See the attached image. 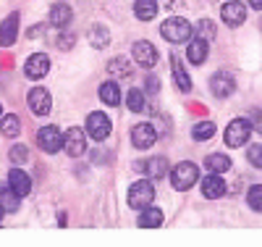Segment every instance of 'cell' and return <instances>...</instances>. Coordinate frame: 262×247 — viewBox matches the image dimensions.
<instances>
[{
  "label": "cell",
  "mask_w": 262,
  "mask_h": 247,
  "mask_svg": "<svg viewBox=\"0 0 262 247\" xmlns=\"http://www.w3.org/2000/svg\"><path fill=\"white\" fill-rule=\"evenodd\" d=\"M160 34H163L168 42L179 45V42H189V40H191V34H194V27L189 24L186 18H181V16H170V18H165V21H163Z\"/></svg>",
  "instance_id": "1"
},
{
  "label": "cell",
  "mask_w": 262,
  "mask_h": 247,
  "mask_svg": "<svg viewBox=\"0 0 262 247\" xmlns=\"http://www.w3.org/2000/svg\"><path fill=\"white\" fill-rule=\"evenodd\" d=\"M196 179H200V168H196L191 161H181L170 168V184L173 189H179V192H186L196 184Z\"/></svg>",
  "instance_id": "2"
},
{
  "label": "cell",
  "mask_w": 262,
  "mask_h": 247,
  "mask_svg": "<svg viewBox=\"0 0 262 247\" xmlns=\"http://www.w3.org/2000/svg\"><path fill=\"white\" fill-rule=\"evenodd\" d=\"M152 200H155V187H152V182H147V179H139V182H134L128 187V205L134 211L152 205Z\"/></svg>",
  "instance_id": "3"
},
{
  "label": "cell",
  "mask_w": 262,
  "mask_h": 247,
  "mask_svg": "<svg viewBox=\"0 0 262 247\" xmlns=\"http://www.w3.org/2000/svg\"><path fill=\"white\" fill-rule=\"evenodd\" d=\"M249 137H252V124H249V119H233V121L226 126V145H228V147H244Z\"/></svg>",
  "instance_id": "4"
},
{
  "label": "cell",
  "mask_w": 262,
  "mask_h": 247,
  "mask_svg": "<svg viewBox=\"0 0 262 247\" xmlns=\"http://www.w3.org/2000/svg\"><path fill=\"white\" fill-rule=\"evenodd\" d=\"M27 103H29V110H32L34 116H48V113H50V105H53L50 92H48L45 87H34V89H29Z\"/></svg>",
  "instance_id": "5"
},
{
  "label": "cell",
  "mask_w": 262,
  "mask_h": 247,
  "mask_svg": "<svg viewBox=\"0 0 262 247\" xmlns=\"http://www.w3.org/2000/svg\"><path fill=\"white\" fill-rule=\"evenodd\" d=\"M37 145L45 153H58L63 147V131L58 126H42L37 131Z\"/></svg>",
  "instance_id": "6"
},
{
  "label": "cell",
  "mask_w": 262,
  "mask_h": 247,
  "mask_svg": "<svg viewBox=\"0 0 262 247\" xmlns=\"http://www.w3.org/2000/svg\"><path fill=\"white\" fill-rule=\"evenodd\" d=\"M63 150L71 155V158H79V155H84V150H86V131H81V129H69L63 134Z\"/></svg>",
  "instance_id": "7"
},
{
  "label": "cell",
  "mask_w": 262,
  "mask_h": 247,
  "mask_svg": "<svg viewBox=\"0 0 262 247\" xmlns=\"http://www.w3.org/2000/svg\"><path fill=\"white\" fill-rule=\"evenodd\" d=\"M158 142V131L152 124H137L134 129H131V145H134L137 150H147Z\"/></svg>",
  "instance_id": "8"
},
{
  "label": "cell",
  "mask_w": 262,
  "mask_h": 247,
  "mask_svg": "<svg viewBox=\"0 0 262 247\" xmlns=\"http://www.w3.org/2000/svg\"><path fill=\"white\" fill-rule=\"evenodd\" d=\"M86 134L97 142L107 140L111 137V119L105 113H90V119H86Z\"/></svg>",
  "instance_id": "9"
},
{
  "label": "cell",
  "mask_w": 262,
  "mask_h": 247,
  "mask_svg": "<svg viewBox=\"0 0 262 247\" xmlns=\"http://www.w3.org/2000/svg\"><path fill=\"white\" fill-rule=\"evenodd\" d=\"M131 53H134V61L142 66V69H152V66L158 63V50H155V45L147 42V40L134 42V48H131Z\"/></svg>",
  "instance_id": "10"
},
{
  "label": "cell",
  "mask_w": 262,
  "mask_h": 247,
  "mask_svg": "<svg viewBox=\"0 0 262 247\" xmlns=\"http://www.w3.org/2000/svg\"><path fill=\"white\" fill-rule=\"evenodd\" d=\"M48 71H50V58L45 53H34L24 63V74L29 79H42V77H48Z\"/></svg>",
  "instance_id": "11"
},
{
  "label": "cell",
  "mask_w": 262,
  "mask_h": 247,
  "mask_svg": "<svg viewBox=\"0 0 262 247\" xmlns=\"http://www.w3.org/2000/svg\"><path fill=\"white\" fill-rule=\"evenodd\" d=\"M210 89H212V95H215V98H228V95H233L236 82H233V77H231V74L217 71V74L210 79Z\"/></svg>",
  "instance_id": "12"
},
{
  "label": "cell",
  "mask_w": 262,
  "mask_h": 247,
  "mask_svg": "<svg viewBox=\"0 0 262 247\" xmlns=\"http://www.w3.org/2000/svg\"><path fill=\"white\" fill-rule=\"evenodd\" d=\"M221 16H223V21L228 27H242L244 21H247V6L244 3H226L223 6V11H221Z\"/></svg>",
  "instance_id": "13"
},
{
  "label": "cell",
  "mask_w": 262,
  "mask_h": 247,
  "mask_svg": "<svg viewBox=\"0 0 262 247\" xmlns=\"http://www.w3.org/2000/svg\"><path fill=\"white\" fill-rule=\"evenodd\" d=\"M207 55H210V45H207V40H205V37H196V40H191V42H189V50H186L189 63L200 66V63H205V61H207Z\"/></svg>",
  "instance_id": "14"
},
{
  "label": "cell",
  "mask_w": 262,
  "mask_h": 247,
  "mask_svg": "<svg viewBox=\"0 0 262 247\" xmlns=\"http://www.w3.org/2000/svg\"><path fill=\"white\" fill-rule=\"evenodd\" d=\"M16 34H18V13H11V16H6L3 24H0V48L13 45Z\"/></svg>",
  "instance_id": "15"
},
{
  "label": "cell",
  "mask_w": 262,
  "mask_h": 247,
  "mask_svg": "<svg viewBox=\"0 0 262 247\" xmlns=\"http://www.w3.org/2000/svg\"><path fill=\"white\" fill-rule=\"evenodd\" d=\"M8 187L18 195V197H27L29 192H32V179L24 174V171H18V168H13L11 174H8Z\"/></svg>",
  "instance_id": "16"
},
{
  "label": "cell",
  "mask_w": 262,
  "mask_h": 247,
  "mask_svg": "<svg viewBox=\"0 0 262 247\" xmlns=\"http://www.w3.org/2000/svg\"><path fill=\"white\" fill-rule=\"evenodd\" d=\"M202 195L207 197V200H217V197H223L226 195V182L217 174H212V176H205L202 179Z\"/></svg>",
  "instance_id": "17"
},
{
  "label": "cell",
  "mask_w": 262,
  "mask_h": 247,
  "mask_svg": "<svg viewBox=\"0 0 262 247\" xmlns=\"http://www.w3.org/2000/svg\"><path fill=\"white\" fill-rule=\"evenodd\" d=\"M71 8L69 6H66V3H55L53 8H50V24L53 27H58V29H66V27H69L71 24Z\"/></svg>",
  "instance_id": "18"
},
{
  "label": "cell",
  "mask_w": 262,
  "mask_h": 247,
  "mask_svg": "<svg viewBox=\"0 0 262 247\" xmlns=\"http://www.w3.org/2000/svg\"><path fill=\"white\" fill-rule=\"evenodd\" d=\"M134 16L139 21H152L158 16V0H134Z\"/></svg>",
  "instance_id": "19"
},
{
  "label": "cell",
  "mask_w": 262,
  "mask_h": 247,
  "mask_svg": "<svg viewBox=\"0 0 262 247\" xmlns=\"http://www.w3.org/2000/svg\"><path fill=\"white\" fill-rule=\"evenodd\" d=\"M144 174L149 176V179H163L165 174H168V161L163 158V155H155V158H149V161H144Z\"/></svg>",
  "instance_id": "20"
},
{
  "label": "cell",
  "mask_w": 262,
  "mask_h": 247,
  "mask_svg": "<svg viewBox=\"0 0 262 247\" xmlns=\"http://www.w3.org/2000/svg\"><path fill=\"white\" fill-rule=\"evenodd\" d=\"M139 226L142 229H158V226H163V211H158V208H142V216H139Z\"/></svg>",
  "instance_id": "21"
},
{
  "label": "cell",
  "mask_w": 262,
  "mask_h": 247,
  "mask_svg": "<svg viewBox=\"0 0 262 247\" xmlns=\"http://www.w3.org/2000/svg\"><path fill=\"white\" fill-rule=\"evenodd\" d=\"M18 205H21V197L11 187H0V208H3V213H16Z\"/></svg>",
  "instance_id": "22"
},
{
  "label": "cell",
  "mask_w": 262,
  "mask_h": 247,
  "mask_svg": "<svg viewBox=\"0 0 262 247\" xmlns=\"http://www.w3.org/2000/svg\"><path fill=\"white\" fill-rule=\"evenodd\" d=\"M100 100L105 105H118L121 103V87L116 82H105L100 84Z\"/></svg>",
  "instance_id": "23"
},
{
  "label": "cell",
  "mask_w": 262,
  "mask_h": 247,
  "mask_svg": "<svg viewBox=\"0 0 262 247\" xmlns=\"http://www.w3.org/2000/svg\"><path fill=\"white\" fill-rule=\"evenodd\" d=\"M0 131H3V137L13 140L16 134L21 131V121L16 113H6V116H0Z\"/></svg>",
  "instance_id": "24"
},
{
  "label": "cell",
  "mask_w": 262,
  "mask_h": 247,
  "mask_svg": "<svg viewBox=\"0 0 262 247\" xmlns=\"http://www.w3.org/2000/svg\"><path fill=\"white\" fill-rule=\"evenodd\" d=\"M205 166H207L212 174H226V171L231 168V158H228V155H221V153H212V155H207Z\"/></svg>",
  "instance_id": "25"
},
{
  "label": "cell",
  "mask_w": 262,
  "mask_h": 247,
  "mask_svg": "<svg viewBox=\"0 0 262 247\" xmlns=\"http://www.w3.org/2000/svg\"><path fill=\"white\" fill-rule=\"evenodd\" d=\"M173 79H176V87L181 89V92H191V79L184 71V66H181L179 58H173Z\"/></svg>",
  "instance_id": "26"
},
{
  "label": "cell",
  "mask_w": 262,
  "mask_h": 247,
  "mask_svg": "<svg viewBox=\"0 0 262 247\" xmlns=\"http://www.w3.org/2000/svg\"><path fill=\"white\" fill-rule=\"evenodd\" d=\"M107 42H111V32H107L102 24H95L90 29V45L92 48H105Z\"/></svg>",
  "instance_id": "27"
},
{
  "label": "cell",
  "mask_w": 262,
  "mask_h": 247,
  "mask_svg": "<svg viewBox=\"0 0 262 247\" xmlns=\"http://www.w3.org/2000/svg\"><path fill=\"white\" fill-rule=\"evenodd\" d=\"M107 71H111L113 77H121V79H128L131 74H134L126 58H113L111 63H107Z\"/></svg>",
  "instance_id": "28"
},
{
  "label": "cell",
  "mask_w": 262,
  "mask_h": 247,
  "mask_svg": "<svg viewBox=\"0 0 262 247\" xmlns=\"http://www.w3.org/2000/svg\"><path fill=\"white\" fill-rule=\"evenodd\" d=\"M126 105H128V110H134V113H142L144 105H147L142 89H128V95H126Z\"/></svg>",
  "instance_id": "29"
},
{
  "label": "cell",
  "mask_w": 262,
  "mask_h": 247,
  "mask_svg": "<svg viewBox=\"0 0 262 247\" xmlns=\"http://www.w3.org/2000/svg\"><path fill=\"white\" fill-rule=\"evenodd\" d=\"M215 134V124L212 121H200L194 129H191V137L196 140V142H205V140H210Z\"/></svg>",
  "instance_id": "30"
},
{
  "label": "cell",
  "mask_w": 262,
  "mask_h": 247,
  "mask_svg": "<svg viewBox=\"0 0 262 247\" xmlns=\"http://www.w3.org/2000/svg\"><path fill=\"white\" fill-rule=\"evenodd\" d=\"M247 203H249L252 211L262 213V184H254V187L247 192Z\"/></svg>",
  "instance_id": "31"
},
{
  "label": "cell",
  "mask_w": 262,
  "mask_h": 247,
  "mask_svg": "<svg viewBox=\"0 0 262 247\" xmlns=\"http://www.w3.org/2000/svg\"><path fill=\"white\" fill-rule=\"evenodd\" d=\"M8 158H11V163L21 166V163H27V161H29V150H27L24 145H13L11 153H8Z\"/></svg>",
  "instance_id": "32"
},
{
  "label": "cell",
  "mask_w": 262,
  "mask_h": 247,
  "mask_svg": "<svg viewBox=\"0 0 262 247\" xmlns=\"http://www.w3.org/2000/svg\"><path fill=\"white\" fill-rule=\"evenodd\" d=\"M247 158H249V163H252V166L262 168V145H252V147H249V153H247Z\"/></svg>",
  "instance_id": "33"
},
{
  "label": "cell",
  "mask_w": 262,
  "mask_h": 247,
  "mask_svg": "<svg viewBox=\"0 0 262 247\" xmlns=\"http://www.w3.org/2000/svg\"><path fill=\"white\" fill-rule=\"evenodd\" d=\"M196 29H200V34H202V37H207V40H212V37H215V24H212L210 18H202L200 24H196Z\"/></svg>",
  "instance_id": "34"
},
{
  "label": "cell",
  "mask_w": 262,
  "mask_h": 247,
  "mask_svg": "<svg viewBox=\"0 0 262 247\" xmlns=\"http://www.w3.org/2000/svg\"><path fill=\"white\" fill-rule=\"evenodd\" d=\"M249 124H252V129H257V131L262 134V110H252Z\"/></svg>",
  "instance_id": "35"
},
{
  "label": "cell",
  "mask_w": 262,
  "mask_h": 247,
  "mask_svg": "<svg viewBox=\"0 0 262 247\" xmlns=\"http://www.w3.org/2000/svg\"><path fill=\"white\" fill-rule=\"evenodd\" d=\"M147 89H149V92H158V79H155V77L147 79Z\"/></svg>",
  "instance_id": "36"
},
{
  "label": "cell",
  "mask_w": 262,
  "mask_h": 247,
  "mask_svg": "<svg viewBox=\"0 0 262 247\" xmlns=\"http://www.w3.org/2000/svg\"><path fill=\"white\" fill-rule=\"evenodd\" d=\"M60 48H71V34H66V37L60 40Z\"/></svg>",
  "instance_id": "37"
},
{
  "label": "cell",
  "mask_w": 262,
  "mask_h": 247,
  "mask_svg": "<svg viewBox=\"0 0 262 247\" xmlns=\"http://www.w3.org/2000/svg\"><path fill=\"white\" fill-rule=\"evenodd\" d=\"M247 3H249L252 8H257V11H262V0H247Z\"/></svg>",
  "instance_id": "38"
},
{
  "label": "cell",
  "mask_w": 262,
  "mask_h": 247,
  "mask_svg": "<svg viewBox=\"0 0 262 247\" xmlns=\"http://www.w3.org/2000/svg\"><path fill=\"white\" fill-rule=\"evenodd\" d=\"M0 116H3V108H0Z\"/></svg>",
  "instance_id": "39"
},
{
  "label": "cell",
  "mask_w": 262,
  "mask_h": 247,
  "mask_svg": "<svg viewBox=\"0 0 262 247\" xmlns=\"http://www.w3.org/2000/svg\"><path fill=\"white\" fill-rule=\"evenodd\" d=\"M0 216H3V208H0Z\"/></svg>",
  "instance_id": "40"
}]
</instances>
